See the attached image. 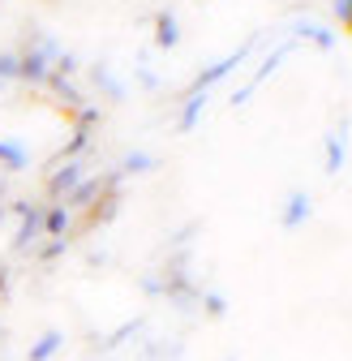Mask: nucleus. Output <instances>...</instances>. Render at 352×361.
Listing matches in <instances>:
<instances>
[{"label": "nucleus", "mask_w": 352, "mask_h": 361, "mask_svg": "<svg viewBox=\"0 0 352 361\" xmlns=\"http://www.w3.org/2000/svg\"><path fill=\"white\" fill-rule=\"evenodd\" d=\"M73 69H77V61H73V56H61V61H56V73H61V78H65V73H73Z\"/></svg>", "instance_id": "412c9836"}, {"label": "nucleus", "mask_w": 352, "mask_h": 361, "mask_svg": "<svg viewBox=\"0 0 352 361\" xmlns=\"http://www.w3.org/2000/svg\"><path fill=\"white\" fill-rule=\"evenodd\" d=\"M18 211H22V228H18V237H13V245H26L39 228H43V215L34 211V207H26V202H18Z\"/></svg>", "instance_id": "0eeeda50"}, {"label": "nucleus", "mask_w": 352, "mask_h": 361, "mask_svg": "<svg viewBox=\"0 0 352 361\" xmlns=\"http://www.w3.org/2000/svg\"><path fill=\"white\" fill-rule=\"evenodd\" d=\"M65 228H69V211L65 207H52L48 215H43V233H48V237H65Z\"/></svg>", "instance_id": "9d476101"}, {"label": "nucleus", "mask_w": 352, "mask_h": 361, "mask_svg": "<svg viewBox=\"0 0 352 361\" xmlns=\"http://www.w3.org/2000/svg\"><path fill=\"white\" fill-rule=\"evenodd\" d=\"M206 314H210V319H219V314H224V297H206Z\"/></svg>", "instance_id": "aec40b11"}, {"label": "nucleus", "mask_w": 352, "mask_h": 361, "mask_svg": "<svg viewBox=\"0 0 352 361\" xmlns=\"http://www.w3.org/2000/svg\"><path fill=\"white\" fill-rule=\"evenodd\" d=\"M77 185H82V164H77V159H73V164H65V168L48 180V190H52L56 198H61V194H73Z\"/></svg>", "instance_id": "7ed1b4c3"}, {"label": "nucleus", "mask_w": 352, "mask_h": 361, "mask_svg": "<svg viewBox=\"0 0 352 361\" xmlns=\"http://www.w3.org/2000/svg\"><path fill=\"white\" fill-rule=\"evenodd\" d=\"M91 125H95V112H91V108H86V112L77 116V129H73V142L65 147V155H69V159H77V155H82V147H86V138H91Z\"/></svg>", "instance_id": "423d86ee"}, {"label": "nucleus", "mask_w": 352, "mask_h": 361, "mask_svg": "<svg viewBox=\"0 0 352 361\" xmlns=\"http://www.w3.org/2000/svg\"><path fill=\"white\" fill-rule=\"evenodd\" d=\"M335 18H339V26L352 35V0H335Z\"/></svg>", "instance_id": "dca6fc26"}, {"label": "nucleus", "mask_w": 352, "mask_h": 361, "mask_svg": "<svg viewBox=\"0 0 352 361\" xmlns=\"http://www.w3.org/2000/svg\"><path fill=\"white\" fill-rule=\"evenodd\" d=\"M125 168H129V172H146V168H151V155H138V151H134V155L125 159Z\"/></svg>", "instance_id": "a211bd4d"}, {"label": "nucleus", "mask_w": 352, "mask_h": 361, "mask_svg": "<svg viewBox=\"0 0 352 361\" xmlns=\"http://www.w3.org/2000/svg\"><path fill=\"white\" fill-rule=\"evenodd\" d=\"M56 348H61V336H56V331H48V336H43V340L30 348V361H48Z\"/></svg>", "instance_id": "4468645a"}, {"label": "nucleus", "mask_w": 352, "mask_h": 361, "mask_svg": "<svg viewBox=\"0 0 352 361\" xmlns=\"http://www.w3.org/2000/svg\"><path fill=\"white\" fill-rule=\"evenodd\" d=\"M284 56H288V48H279V52H271V56H267V65H262V69H258V78H253V86H258L262 78H271V69H275V65H279Z\"/></svg>", "instance_id": "f3484780"}, {"label": "nucleus", "mask_w": 352, "mask_h": 361, "mask_svg": "<svg viewBox=\"0 0 352 361\" xmlns=\"http://www.w3.org/2000/svg\"><path fill=\"white\" fill-rule=\"evenodd\" d=\"M339 168H344V138L331 133L327 138V172H339Z\"/></svg>", "instance_id": "ddd939ff"}, {"label": "nucleus", "mask_w": 352, "mask_h": 361, "mask_svg": "<svg viewBox=\"0 0 352 361\" xmlns=\"http://www.w3.org/2000/svg\"><path fill=\"white\" fill-rule=\"evenodd\" d=\"M202 108H206V90H202V95H189V99H185V112H181V133H189V129L198 125Z\"/></svg>", "instance_id": "9b49d317"}, {"label": "nucleus", "mask_w": 352, "mask_h": 361, "mask_svg": "<svg viewBox=\"0 0 352 361\" xmlns=\"http://www.w3.org/2000/svg\"><path fill=\"white\" fill-rule=\"evenodd\" d=\"M0 78H18V56H0Z\"/></svg>", "instance_id": "6ab92c4d"}, {"label": "nucleus", "mask_w": 352, "mask_h": 361, "mask_svg": "<svg viewBox=\"0 0 352 361\" xmlns=\"http://www.w3.org/2000/svg\"><path fill=\"white\" fill-rule=\"evenodd\" d=\"M5 288H9V276H5V267H0V297H5Z\"/></svg>", "instance_id": "4be33fe9"}, {"label": "nucleus", "mask_w": 352, "mask_h": 361, "mask_svg": "<svg viewBox=\"0 0 352 361\" xmlns=\"http://www.w3.org/2000/svg\"><path fill=\"white\" fill-rule=\"evenodd\" d=\"M176 39H181L176 18H172V13H159V18H155V43H159V48H176Z\"/></svg>", "instance_id": "6e6552de"}, {"label": "nucleus", "mask_w": 352, "mask_h": 361, "mask_svg": "<svg viewBox=\"0 0 352 361\" xmlns=\"http://www.w3.org/2000/svg\"><path fill=\"white\" fill-rule=\"evenodd\" d=\"M0 164L5 168H13V172H22L30 159H26V147L22 142H0Z\"/></svg>", "instance_id": "1a4fd4ad"}, {"label": "nucleus", "mask_w": 352, "mask_h": 361, "mask_svg": "<svg viewBox=\"0 0 352 361\" xmlns=\"http://www.w3.org/2000/svg\"><path fill=\"white\" fill-rule=\"evenodd\" d=\"M18 78H26V82L48 78V48H39L30 56H18Z\"/></svg>", "instance_id": "20e7f679"}, {"label": "nucleus", "mask_w": 352, "mask_h": 361, "mask_svg": "<svg viewBox=\"0 0 352 361\" xmlns=\"http://www.w3.org/2000/svg\"><path fill=\"white\" fill-rule=\"evenodd\" d=\"M241 61H245V48H237V52H232L228 61H219L215 69H202V73H198V82H194V90H189V95H202V90H206V86H215L219 78H228V73H232V69H237Z\"/></svg>", "instance_id": "f03ea898"}, {"label": "nucleus", "mask_w": 352, "mask_h": 361, "mask_svg": "<svg viewBox=\"0 0 352 361\" xmlns=\"http://www.w3.org/2000/svg\"><path fill=\"white\" fill-rule=\"evenodd\" d=\"M103 185H108V176H103V180H82V185L69 194V202H73V207H86L91 198H99V190H103Z\"/></svg>", "instance_id": "f8f14e48"}, {"label": "nucleus", "mask_w": 352, "mask_h": 361, "mask_svg": "<svg viewBox=\"0 0 352 361\" xmlns=\"http://www.w3.org/2000/svg\"><path fill=\"white\" fill-rule=\"evenodd\" d=\"M310 211H314L310 198H305V194H292L288 207H284V215H279V224H284V228H296V224H305V215H310Z\"/></svg>", "instance_id": "39448f33"}, {"label": "nucleus", "mask_w": 352, "mask_h": 361, "mask_svg": "<svg viewBox=\"0 0 352 361\" xmlns=\"http://www.w3.org/2000/svg\"><path fill=\"white\" fill-rule=\"evenodd\" d=\"M296 30H301L305 39H314V43H318V48H322V52H331V48H335V39H331V35H327L322 26H310V22H301Z\"/></svg>", "instance_id": "2eb2a0df"}, {"label": "nucleus", "mask_w": 352, "mask_h": 361, "mask_svg": "<svg viewBox=\"0 0 352 361\" xmlns=\"http://www.w3.org/2000/svg\"><path fill=\"white\" fill-rule=\"evenodd\" d=\"M116 215V180H108V185L99 190V198H95V207L86 211V228H95V224H103V219H112Z\"/></svg>", "instance_id": "f257e3e1"}]
</instances>
